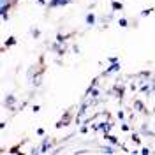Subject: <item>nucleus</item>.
<instances>
[{
    "mask_svg": "<svg viewBox=\"0 0 155 155\" xmlns=\"http://www.w3.org/2000/svg\"><path fill=\"white\" fill-rule=\"evenodd\" d=\"M37 2V5H41V7H48V2L46 0H35Z\"/></svg>",
    "mask_w": 155,
    "mask_h": 155,
    "instance_id": "nucleus-25",
    "label": "nucleus"
},
{
    "mask_svg": "<svg viewBox=\"0 0 155 155\" xmlns=\"http://www.w3.org/2000/svg\"><path fill=\"white\" fill-rule=\"evenodd\" d=\"M113 125H115V122H113V118L109 116L106 120H95V122H92V130H94V132L107 134V132H111Z\"/></svg>",
    "mask_w": 155,
    "mask_h": 155,
    "instance_id": "nucleus-1",
    "label": "nucleus"
},
{
    "mask_svg": "<svg viewBox=\"0 0 155 155\" xmlns=\"http://www.w3.org/2000/svg\"><path fill=\"white\" fill-rule=\"evenodd\" d=\"M130 137H132V141H134L136 145H141V137H143V136L139 134V132H132Z\"/></svg>",
    "mask_w": 155,
    "mask_h": 155,
    "instance_id": "nucleus-20",
    "label": "nucleus"
},
{
    "mask_svg": "<svg viewBox=\"0 0 155 155\" xmlns=\"http://www.w3.org/2000/svg\"><path fill=\"white\" fill-rule=\"evenodd\" d=\"M4 109H7L11 113H14V111H18V99L14 94H7V95L4 97Z\"/></svg>",
    "mask_w": 155,
    "mask_h": 155,
    "instance_id": "nucleus-3",
    "label": "nucleus"
},
{
    "mask_svg": "<svg viewBox=\"0 0 155 155\" xmlns=\"http://www.w3.org/2000/svg\"><path fill=\"white\" fill-rule=\"evenodd\" d=\"M120 71H122V64H120V62H113V64H109V65L104 69V72H102L101 78H107V76H111V74H118Z\"/></svg>",
    "mask_w": 155,
    "mask_h": 155,
    "instance_id": "nucleus-7",
    "label": "nucleus"
},
{
    "mask_svg": "<svg viewBox=\"0 0 155 155\" xmlns=\"http://www.w3.org/2000/svg\"><path fill=\"white\" fill-rule=\"evenodd\" d=\"M99 150L102 152V153H107V155H111V153H115L116 152V148H115V145H102V146H99Z\"/></svg>",
    "mask_w": 155,
    "mask_h": 155,
    "instance_id": "nucleus-13",
    "label": "nucleus"
},
{
    "mask_svg": "<svg viewBox=\"0 0 155 155\" xmlns=\"http://www.w3.org/2000/svg\"><path fill=\"white\" fill-rule=\"evenodd\" d=\"M118 27H120V28H129V27H130V21L127 18H120L118 19Z\"/></svg>",
    "mask_w": 155,
    "mask_h": 155,
    "instance_id": "nucleus-18",
    "label": "nucleus"
},
{
    "mask_svg": "<svg viewBox=\"0 0 155 155\" xmlns=\"http://www.w3.org/2000/svg\"><path fill=\"white\" fill-rule=\"evenodd\" d=\"M16 42H18V39L14 37V35H11V37L7 39L5 42H4V48H2V49L5 51V49H7V48H12V46H16Z\"/></svg>",
    "mask_w": 155,
    "mask_h": 155,
    "instance_id": "nucleus-14",
    "label": "nucleus"
},
{
    "mask_svg": "<svg viewBox=\"0 0 155 155\" xmlns=\"http://www.w3.org/2000/svg\"><path fill=\"white\" fill-rule=\"evenodd\" d=\"M97 21H99V18H97V14H94V12H88L87 18H85V23H87L88 27H95Z\"/></svg>",
    "mask_w": 155,
    "mask_h": 155,
    "instance_id": "nucleus-11",
    "label": "nucleus"
},
{
    "mask_svg": "<svg viewBox=\"0 0 155 155\" xmlns=\"http://www.w3.org/2000/svg\"><path fill=\"white\" fill-rule=\"evenodd\" d=\"M32 111H34V113H39V111H41V106H39V104H35V106L32 107Z\"/></svg>",
    "mask_w": 155,
    "mask_h": 155,
    "instance_id": "nucleus-27",
    "label": "nucleus"
},
{
    "mask_svg": "<svg viewBox=\"0 0 155 155\" xmlns=\"http://www.w3.org/2000/svg\"><path fill=\"white\" fill-rule=\"evenodd\" d=\"M102 137L106 139L107 143H111V145H115V146H120V141H118V137H116L115 134H111V132H107V134H102Z\"/></svg>",
    "mask_w": 155,
    "mask_h": 155,
    "instance_id": "nucleus-12",
    "label": "nucleus"
},
{
    "mask_svg": "<svg viewBox=\"0 0 155 155\" xmlns=\"http://www.w3.org/2000/svg\"><path fill=\"white\" fill-rule=\"evenodd\" d=\"M9 153H21V150H19V146H14L9 150Z\"/></svg>",
    "mask_w": 155,
    "mask_h": 155,
    "instance_id": "nucleus-26",
    "label": "nucleus"
},
{
    "mask_svg": "<svg viewBox=\"0 0 155 155\" xmlns=\"http://www.w3.org/2000/svg\"><path fill=\"white\" fill-rule=\"evenodd\" d=\"M106 60H107V64H113V62H120V58H118V57H107Z\"/></svg>",
    "mask_w": 155,
    "mask_h": 155,
    "instance_id": "nucleus-24",
    "label": "nucleus"
},
{
    "mask_svg": "<svg viewBox=\"0 0 155 155\" xmlns=\"http://www.w3.org/2000/svg\"><path fill=\"white\" fill-rule=\"evenodd\" d=\"M132 109H134L136 113H141V115H145L146 111V106H145V102L141 101V99H134V102H132Z\"/></svg>",
    "mask_w": 155,
    "mask_h": 155,
    "instance_id": "nucleus-10",
    "label": "nucleus"
},
{
    "mask_svg": "<svg viewBox=\"0 0 155 155\" xmlns=\"http://www.w3.org/2000/svg\"><path fill=\"white\" fill-rule=\"evenodd\" d=\"M12 5H14V0H0V16H2V21L9 19Z\"/></svg>",
    "mask_w": 155,
    "mask_h": 155,
    "instance_id": "nucleus-4",
    "label": "nucleus"
},
{
    "mask_svg": "<svg viewBox=\"0 0 155 155\" xmlns=\"http://www.w3.org/2000/svg\"><path fill=\"white\" fill-rule=\"evenodd\" d=\"M51 51L53 53H57L58 57H64L65 53L69 51V44L67 42H60V41H55L53 44H51Z\"/></svg>",
    "mask_w": 155,
    "mask_h": 155,
    "instance_id": "nucleus-5",
    "label": "nucleus"
},
{
    "mask_svg": "<svg viewBox=\"0 0 155 155\" xmlns=\"http://www.w3.org/2000/svg\"><path fill=\"white\" fill-rule=\"evenodd\" d=\"M120 129H122V132H130V130H132L130 122H125V120H124V122L120 124Z\"/></svg>",
    "mask_w": 155,
    "mask_h": 155,
    "instance_id": "nucleus-19",
    "label": "nucleus"
},
{
    "mask_svg": "<svg viewBox=\"0 0 155 155\" xmlns=\"http://www.w3.org/2000/svg\"><path fill=\"white\" fill-rule=\"evenodd\" d=\"M94 2H97V0H94Z\"/></svg>",
    "mask_w": 155,
    "mask_h": 155,
    "instance_id": "nucleus-29",
    "label": "nucleus"
},
{
    "mask_svg": "<svg viewBox=\"0 0 155 155\" xmlns=\"http://www.w3.org/2000/svg\"><path fill=\"white\" fill-rule=\"evenodd\" d=\"M30 35H32V39H41L42 32H41V28H37V27H32V28H30Z\"/></svg>",
    "mask_w": 155,
    "mask_h": 155,
    "instance_id": "nucleus-16",
    "label": "nucleus"
},
{
    "mask_svg": "<svg viewBox=\"0 0 155 155\" xmlns=\"http://www.w3.org/2000/svg\"><path fill=\"white\" fill-rule=\"evenodd\" d=\"M125 7L122 2H118V0H111V11H115V12H118V11H122Z\"/></svg>",
    "mask_w": 155,
    "mask_h": 155,
    "instance_id": "nucleus-15",
    "label": "nucleus"
},
{
    "mask_svg": "<svg viewBox=\"0 0 155 155\" xmlns=\"http://www.w3.org/2000/svg\"><path fill=\"white\" fill-rule=\"evenodd\" d=\"M72 51H74V53H79V48H78L76 44H72Z\"/></svg>",
    "mask_w": 155,
    "mask_h": 155,
    "instance_id": "nucleus-28",
    "label": "nucleus"
},
{
    "mask_svg": "<svg viewBox=\"0 0 155 155\" xmlns=\"http://www.w3.org/2000/svg\"><path fill=\"white\" fill-rule=\"evenodd\" d=\"M116 118H118L120 122H124V120H125V111H124V109H118V113H116Z\"/></svg>",
    "mask_w": 155,
    "mask_h": 155,
    "instance_id": "nucleus-21",
    "label": "nucleus"
},
{
    "mask_svg": "<svg viewBox=\"0 0 155 155\" xmlns=\"http://www.w3.org/2000/svg\"><path fill=\"white\" fill-rule=\"evenodd\" d=\"M72 122H76V116L72 113V109H65L64 115H62V118L55 124V129H67Z\"/></svg>",
    "mask_w": 155,
    "mask_h": 155,
    "instance_id": "nucleus-2",
    "label": "nucleus"
},
{
    "mask_svg": "<svg viewBox=\"0 0 155 155\" xmlns=\"http://www.w3.org/2000/svg\"><path fill=\"white\" fill-rule=\"evenodd\" d=\"M35 134H37L39 137H44V136H46V130H44V127H39L37 130H35Z\"/></svg>",
    "mask_w": 155,
    "mask_h": 155,
    "instance_id": "nucleus-23",
    "label": "nucleus"
},
{
    "mask_svg": "<svg viewBox=\"0 0 155 155\" xmlns=\"http://www.w3.org/2000/svg\"><path fill=\"white\" fill-rule=\"evenodd\" d=\"M139 153H143V155H150V153H152V150H150L148 146H141V148H139Z\"/></svg>",
    "mask_w": 155,
    "mask_h": 155,
    "instance_id": "nucleus-22",
    "label": "nucleus"
},
{
    "mask_svg": "<svg viewBox=\"0 0 155 155\" xmlns=\"http://www.w3.org/2000/svg\"><path fill=\"white\" fill-rule=\"evenodd\" d=\"M72 0H49L48 2V9H58V7H65V5H69Z\"/></svg>",
    "mask_w": 155,
    "mask_h": 155,
    "instance_id": "nucleus-9",
    "label": "nucleus"
},
{
    "mask_svg": "<svg viewBox=\"0 0 155 155\" xmlns=\"http://www.w3.org/2000/svg\"><path fill=\"white\" fill-rule=\"evenodd\" d=\"M39 146H41V153H48L51 150H55V141L51 137H48V136H44L42 141L39 143Z\"/></svg>",
    "mask_w": 155,
    "mask_h": 155,
    "instance_id": "nucleus-6",
    "label": "nucleus"
},
{
    "mask_svg": "<svg viewBox=\"0 0 155 155\" xmlns=\"http://www.w3.org/2000/svg\"><path fill=\"white\" fill-rule=\"evenodd\" d=\"M137 132H139V134L143 136V137H155V129H150V125H148L146 122L139 125Z\"/></svg>",
    "mask_w": 155,
    "mask_h": 155,
    "instance_id": "nucleus-8",
    "label": "nucleus"
},
{
    "mask_svg": "<svg viewBox=\"0 0 155 155\" xmlns=\"http://www.w3.org/2000/svg\"><path fill=\"white\" fill-rule=\"evenodd\" d=\"M155 12V7H148V9H143L139 12V18H148L150 14H153Z\"/></svg>",
    "mask_w": 155,
    "mask_h": 155,
    "instance_id": "nucleus-17",
    "label": "nucleus"
}]
</instances>
